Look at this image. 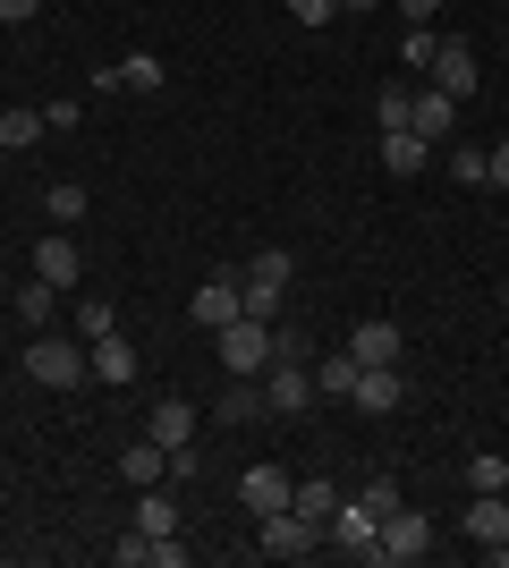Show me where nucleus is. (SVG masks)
I'll list each match as a JSON object with an SVG mask.
<instances>
[{
    "instance_id": "obj_20",
    "label": "nucleus",
    "mask_w": 509,
    "mask_h": 568,
    "mask_svg": "<svg viewBox=\"0 0 509 568\" xmlns=\"http://www.w3.org/2000/svg\"><path fill=\"white\" fill-rule=\"evenodd\" d=\"M425 162H434V144H425V136H408V128H399V136H383V170H390V179H416Z\"/></svg>"
},
{
    "instance_id": "obj_6",
    "label": "nucleus",
    "mask_w": 509,
    "mask_h": 568,
    "mask_svg": "<svg viewBox=\"0 0 509 568\" xmlns=\"http://www.w3.org/2000/svg\"><path fill=\"white\" fill-rule=\"evenodd\" d=\"M323 535H332V544L348 551V560H383V544H374V535H383V518H374L365 500H339V509H332V526H323Z\"/></svg>"
},
{
    "instance_id": "obj_13",
    "label": "nucleus",
    "mask_w": 509,
    "mask_h": 568,
    "mask_svg": "<svg viewBox=\"0 0 509 568\" xmlns=\"http://www.w3.org/2000/svg\"><path fill=\"white\" fill-rule=\"evenodd\" d=\"M348 399H357L365 416H390V407L408 399V382H399V365H365V374H357V390H348Z\"/></svg>"
},
{
    "instance_id": "obj_9",
    "label": "nucleus",
    "mask_w": 509,
    "mask_h": 568,
    "mask_svg": "<svg viewBox=\"0 0 509 568\" xmlns=\"http://www.w3.org/2000/svg\"><path fill=\"white\" fill-rule=\"evenodd\" d=\"M85 365H94V382H111V390H128V382L145 374V356L128 348L120 332H102V339H85Z\"/></svg>"
},
{
    "instance_id": "obj_31",
    "label": "nucleus",
    "mask_w": 509,
    "mask_h": 568,
    "mask_svg": "<svg viewBox=\"0 0 509 568\" xmlns=\"http://www.w3.org/2000/svg\"><path fill=\"white\" fill-rule=\"evenodd\" d=\"M434 51H441V34H434V26H408V43H399V69H425Z\"/></svg>"
},
{
    "instance_id": "obj_26",
    "label": "nucleus",
    "mask_w": 509,
    "mask_h": 568,
    "mask_svg": "<svg viewBox=\"0 0 509 568\" xmlns=\"http://www.w3.org/2000/svg\"><path fill=\"white\" fill-rule=\"evenodd\" d=\"M467 484H476V493H509V458L501 450H476V458H467Z\"/></svg>"
},
{
    "instance_id": "obj_27",
    "label": "nucleus",
    "mask_w": 509,
    "mask_h": 568,
    "mask_svg": "<svg viewBox=\"0 0 509 568\" xmlns=\"http://www.w3.org/2000/svg\"><path fill=\"white\" fill-rule=\"evenodd\" d=\"M51 297H60L51 281H26V288H18V323H34V332H43V323H51Z\"/></svg>"
},
{
    "instance_id": "obj_29",
    "label": "nucleus",
    "mask_w": 509,
    "mask_h": 568,
    "mask_svg": "<svg viewBox=\"0 0 509 568\" xmlns=\"http://www.w3.org/2000/svg\"><path fill=\"white\" fill-rule=\"evenodd\" d=\"M374 119H383V136H399V128H408V85H383ZM408 136H416V128H408Z\"/></svg>"
},
{
    "instance_id": "obj_36",
    "label": "nucleus",
    "mask_w": 509,
    "mask_h": 568,
    "mask_svg": "<svg viewBox=\"0 0 509 568\" xmlns=\"http://www.w3.org/2000/svg\"><path fill=\"white\" fill-rule=\"evenodd\" d=\"M34 9H43V0H0V26H26Z\"/></svg>"
},
{
    "instance_id": "obj_25",
    "label": "nucleus",
    "mask_w": 509,
    "mask_h": 568,
    "mask_svg": "<svg viewBox=\"0 0 509 568\" xmlns=\"http://www.w3.org/2000/svg\"><path fill=\"white\" fill-rule=\"evenodd\" d=\"M34 136H43V111H9V102H0V144H9V153H26Z\"/></svg>"
},
{
    "instance_id": "obj_23",
    "label": "nucleus",
    "mask_w": 509,
    "mask_h": 568,
    "mask_svg": "<svg viewBox=\"0 0 509 568\" xmlns=\"http://www.w3.org/2000/svg\"><path fill=\"white\" fill-rule=\"evenodd\" d=\"M43 204H51V230H77V221L94 213V204H85V187H77V179H60V187H51Z\"/></svg>"
},
{
    "instance_id": "obj_35",
    "label": "nucleus",
    "mask_w": 509,
    "mask_h": 568,
    "mask_svg": "<svg viewBox=\"0 0 509 568\" xmlns=\"http://www.w3.org/2000/svg\"><path fill=\"white\" fill-rule=\"evenodd\" d=\"M77 119H85V102H77V94H60V102L43 111V128H77Z\"/></svg>"
},
{
    "instance_id": "obj_37",
    "label": "nucleus",
    "mask_w": 509,
    "mask_h": 568,
    "mask_svg": "<svg viewBox=\"0 0 509 568\" xmlns=\"http://www.w3.org/2000/svg\"><path fill=\"white\" fill-rule=\"evenodd\" d=\"M434 9H441V0H399V18H408V26H434Z\"/></svg>"
},
{
    "instance_id": "obj_33",
    "label": "nucleus",
    "mask_w": 509,
    "mask_h": 568,
    "mask_svg": "<svg viewBox=\"0 0 509 568\" xmlns=\"http://www.w3.org/2000/svg\"><path fill=\"white\" fill-rule=\"evenodd\" d=\"M485 187H501V195H509V136L485 153Z\"/></svg>"
},
{
    "instance_id": "obj_30",
    "label": "nucleus",
    "mask_w": 509,
    "mask_h": 568,
    "mask_svg": "<svg viewBox=\"0 0 509 568\" xmlns=\"http://www.w3.org/2000/svg\"><path fill=\"white\" fill-rule=\"evenodd\" d=\"M485 153L492 144H459V153H450V179H459V187H485Z\"/></svg>"
},
{
    "instance_id": "obj_38",
    "label": "nucleus",
    "mask_w": 509,
    "mask_h": 568,
    "mask_svg": "<svg viewBox=\"0 0 509 568\" xmlns=\"http://www.w3.org/2000/svg\"><path fill=\"white\" fill-rule=\"evenodd\" d=\"M339 9H383V0H339Z\"/></svg>"
},
{
    "instance_id": "obj_34",
    "label": "nucleus",
    "mask_w": 509,
    "mask_h": 568,
    "mask_svg": "<svg viewBox=\"0 0 509 568\" xmlns=\"http://www.w3.org/2000/svg\"><path fill=\"white\" fill-rule=\"evenodd\" d=\"M357 500H365V509H374V518H390V509H399V493H390V475H383V484H365Z\"/></svg>"
},
{
    "instance_id": "obj_4",
    "label": "nucleus",
    "mask_w": 509,
    "mask_h": 568,
    "mask_svg": "<svg viewBox=\"0 0 509 568\" xmlns=\"http://www.w3.org/2000/svg\"><path fill=\"white\" fill-rule=\"evenodd\" d=\"M315 399V356H272L264 365V416H297Z\"/></svg>"
},
{
    "instance_id": "obj_8",
    "label": "nucleus",
    "mask_w": 509,
    "mask_h": 568,
    "mask_svg": "<svg viewBox=\"0 0 509 568\" xmlns=\"http://www.w3.org/2000/svg\"><path fill=\"white\" fill-rule=\"evenodd\" d=\"M425 77H434V85H441V94H450V102H467V94H476V85H485V69H476V51H467L459 34H450V43H441L434 60H425Z\"/></svg>"
},
{
    "instance_id": "obj_16",
    "label": "nucleus",
    "mask_w": 509,
    "mask_h": 568,
    "mask_svg": "<svg viewBox=\"0 0 509 568\" xmlns=\"http://www.w3.org/2000/svg\"><path fill=\"white\" fill-rule=\"evenodd\" d=\"M145 442H162V450H195V407L162 399V407H153V425H145Z\"/></svg>"
},
{
    "instance_id": "obj_22",
    "label": "nucleus",
    "mask_w": 509,
    "mask_h": 568,
    "mask_svg": "<svg viewBox=\"0 0 509 568\" xmlns=\"http://www.w3.org/2000/svg\"><path fill=\"white\" fill-rule=\"evenodd\" d=\"M136 526H145V535H179V500H170L162 484H145V493H136Z\"/></svg>"
},
{
    "instance_id": "obj_10",
    "label": "nucleus",
    "mask_w": 509,
    "mask_h": 568,
    "mask_svg": "<svg viewBox=\"0 0 509 568\" xmlns=\"http://www.w3.org/2000/svg\"><path fill=\"white\" fill-rule=\"evenodd\" d=\"M408 128H416L425 144H441L450 128H459V102L441 94V85H416V94H408Z\"/></svg>"
},
{
    "instance_id": "obj_1",
    "label": "nucleus",
    "mask_w": 509,
    "mask_h": 568,
    "mask_svg": "<svg viewBox=\"0 0 509 568\" xmlns=\"http://www.w3.org/2000/svg\"><path fill=\"white\" fill-rule=\"evenodd\" d=\"M213 348H221V374L264 382V365L281 356V323H255V314H238V323H221V332H213Z\"/></svg>"
},
{
    "instance_id": "obj_32",
    "label": "nucleus",
    "mask_w": 509,
    "mask_h": 568,
    "mask_svg": "<svg viewBox=\"0 0 509 568\" xmlns=\"http://www.w3.org/2000/svg\"><path fill=\"white\" fill-rule=\"evenodd\" d=\"M289 18H297V26H332L339 0H289Z\"/></svg>"
},
{
    "instance_id": "obj_14",
    "label": "nucleus",
    "mask_w": 509,
    "mask_h": 568,
    "mask_svg": "<svg viewBox=\"0 0 509 568\" xmlns=\"http://www.w3.org/2000/svg\"><path fill=\"white\" fill-rule=\"evenodd\" d=\"M289 484H297V475H281V467H246L238 475V500L255 509V518H272V509H289Z\"/></svg>"
},
{
    "instance_id": "obj_24",
    "label": "nucleus",
    "mask_w": 509,
    "mask_h": 568,
    "mask_svg": "<svg viewBox=\"0 0 509 568\" xmlns=\"http://www.w3.org/2000/svg\"><path fill=\"white\" fill-rule=\"evenodd\" d=\"M120 85H128V94H162V60H153V51H128V60H120Z\"/></svg>"
},
{
    "instance_id": "obj_2",
    "label": "nucleus",
    "mask_w": 509,
    "mask_h": 568,
    "mask_svg": "<svg viewBox=\"0 0 509 568\" xmlns=\"http://www.w3.org/2000/svg\"><path fill=\"white\" fill-rule=\"evenodd\" d=\"M26 382H43V390H77V382H94L85 339H26Z\"/></svg>"
},
{
    "instance_id": "obj_21",
    "label": "nucleus",
    "mask_w": 509,
    "mask_h": 568,
    "mask_svg": "<svg viewBox=\"0 0 509 568\" xmlns=\"http://www.w3.org/2000/svg\"><path fill=\"white\" fill-rule=\"evenodd\" d=\"M289 509H297V518H315V526H332L339 493H332V484H323V475H297V484H289Z\"/></svg>"
},
{
    "instance_id": "obj_17",
    "label": "nucleus",
    "mask_w": 509,
    "mask_h": 568,
    "mask_svg": "<svg viewBox=\"0 0 509 568\" xmlns=\"http://www.w3.org/2000/svg\"><path fill=\"white\" fill-rule=\"evenodd\" d=\"M120 484H136V493H145V484H170V450L162 442H136V450L120 458Z\"/></svg>"
},
{
    "instance_id": "obj_19",
    "label": "nucleus",
    "mask_w": 509,
    "mask_h": 568,
    "mask_svg": "<svg viewBox=\"0 0 509 568\" xmlns=\"http://www.w3.org/2000/svg\"><path fill=\"white\" fill-rule=\"evenodd\" d=\"M357 374H365V365H357V356H348V348L315 356V390H323V399H348V390H357Z\"/></svg>"
},
{
    "instance_id": "obj_7",
    "label": "nucleus",
    "mask_w": 509,
    "mask_h": 568,
    "mask_svg": "<svg viewBox=\"0 0 509 568\" xmlns=\"http://www.w3.org/2000/svg\"><path fill=\"white\" fill-rule=\"evenodd\" d=\"M459 535H467V544H485V560L509 568V493H476V509H467Z\"/></svg>"
},
{
    "instance_id": "obj_15",
    "label": "nucleus",
    "mask_w": 509,
    "mask_h": 568,
    "mask_svg": "<svg viewBox=\"0 0 509 568\" xmlns=\"http://www.w3.org/2000/svg\"><path fill=\"white\" fill-rule=\"evenodd\" d=\"M348 356H357V365H399V323H383V314L357 323V332H348Z\"/></svg>"
},
{
    "instance_id": "obj_12",
    "label": "nucleus",
    "mask_w": 509,
    "mask_h": 568,
    "mask_svg": "<svg viewBox=\"0 0 509 568\" xmlns=\"http://www.w3.org/2000/svg\"><path fill=\"white\" fill-rule=\"evenodd\" d=\"M238 272H213V281L195 288V323H204V332H221V323H238Z\"/></svg>"
},
{
    "instance_id": "obj_5",
    "label": "nucleus",
    "mask_w": 509,
    "mask_h": 568,
    "mask_svg": "<svg viewBox=\"0 0 509 568\" xmlns=\"http://www.w3.org/2000/svg\"><path fill=\"white\" fill-rule=\"evenodd\" d=\"M374 544H383V560H399V568H408V560H425V551H434V518L399 500V509L383 518V535H374Z\"/></svg>"
},
{
    "instance_id": "obj_28",
    "label": "nucleus",
    "mask_w": 509,
    "mask_h": 568,
    "mask_svg": "<svg viewBox=\"0 0 509 568\" xmlns=\"http://www.w3.org/2000/svg\"><path fill=\"white\" fill-rule=\"evenodd\" d=\"M77 332H85V339L120 332V314H111V297H77Z\"/></svg>"
},
{
    "instance_id": "obj_11",
    "label": "nucleus",
    "mask_w": 509,
    "mask_h": 568,
    "mask_svg": "<svg viewBox=\"0 0 509 568\" xmlns=\"http://www.w3.org/2000/svg\"><path fill=\"white\" fill-rule=\"evenodd\" d=\"M77 272H85L77 237H69V230H43V246H34V281H51V288H77Z\"/></svg>"
},
{
    "instance_id": "obj_18",
    "label": "nucleus",
    "mask_w": 509,
    "mask_h": 568,
    "mask_svg": "<svg viewBox=\"0 0 509 568\" xmlns=\"http://www.w3.org/2000/svg\"><path fill=\"white\" fill-rule=\"evenodd\" d=\"M213 416H221V425H246V416H264V382L230 374V390H221V399H213Z\"/></svg>"
},
{
    "instance_id": "obj_3",
    "label": "nucleus",
    "mask_w": 509,
    "mask_h": 568,
    "mask_svg": "<svg viewBox=\"0 0 509 568\" xmlns=\"http://www.w3.org/2000/svg\"><path fill=\"white\" fill-rule=\"evenodd\" d=\"M255 551L264 560H306V551H323V526L297 518V509H272V518H255Z\"/></svg>"
}]
</instances>
